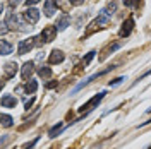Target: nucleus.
<instances>
[{"label": "nucleus", "instance_id": "1", "mask_svg": "<svg viewBox=\"0 0 151 149\" xmlns=\"http://www.w3.org/2000/svg\"><path fill=\"white\" fill-rule=\"evenodd\" d=\"M57 36V29L55 26H47V28L41 31V34L38 36L40 39V43H50V41H53Z\"/></svg>", "mask_w": 151, "mask_h": 149}, {"label": "nucleus", "instance_id": "2", "mask_svg": "<svg viewBox=\"0 0 151 149\" xmlns=\"http://www.w3.org/2000/svg\"><path fill=\"white\" fill-rule=\"evenodd\" d=\"M35 47H36V38L22 39L17 47V52H19V55H26V53H29V50H33Z\"/></svg>", "mask_w": 151, "mask_h": 149}, {"label": "nucleus", "instance_id": "3", "mask_svg": "<svg viewBox=\"0 0 151 149\" xmlns=\"http://www.w3.org/2000/svg\"><path fill=\"white\" fill-rule=\"evenodd\" d=\"M103 98H105V93H100V94H96V96H93L89 101L84 103V105L79 108V112H91L94 106H98V105H100V101H101Z\"/></svg>", "mask_w": 151, "mask_h": 149}, {"label": "nucleus", "instance_id": "4", "mask_svg": "<svg viewBox=\"0 0 151 149\" xmlns=\"http://www.w3.org/2000/svg\"><path fill=\"white\" fill-rule=\"evenodd\" d=\"M108 21H110V17H108V16H103V14H100V16L94 19L91 24H89V29H88V33H86V34L93 33V31H94L96 28H105V26L108 24Z\"/></svg>", "mask_w": 151, "mask_h": 149}, {"label": "nucleus", "instance_id": "5", "mask_svg": "<svg viewBox=\"0 0 151 149\" xmlns=\"http://www.w3.org/2000/svg\"><path fill=\"white\" fill-rule=\"evenodd\" d=\"M132 29H134V19L129 17L127 21H124L122 28H120V31H119V36H120V38H127L129 34H131Z\"/></svg>", "mask_w": 151, "mask_h": 149}, {"label": "nucleus", "instance_id": "6", "mask_svg": "<svg viewBox=\"0 0 151 149\" xmlns=\"http://www.w3.org/2000/svg\"><path fill=\"white\" fill-rule=\"evenodd\" d=\"M24 19L28 21L29 24H36L38 19H40V10H38V9H33V7L26 9V12H24Z\"/></svg>", "mask_w": 151, "mask_h": 149}, {"label": "nucleus", "instance_id": "7", "mask_svg": "<svg viewBox=\"0 0 151 149\" xmlns=\"http://www.w3.org/2000/svg\"><path fill=\"white\" fill-rule=\"evenodd\" d=\"M65 60V55L60 52V50H53L50 57H48V64H52V65H55V64H62Z\"/></svg>", "mask_w": 151, "mask_h": 149}, {"label": "nucleus", "instance_id": "8", "mask_svg": "<svg viewBox=\"0 0 151 149\" xmlns=\"http://www.w3.org/2000/svg\"><path fill=\"white\" fill-rule=\"evenodd\" d=\"M5 24H7V28H9V29H19V26H21V22H19V17L16 16V14H14V12H9V14H7Z\"/></svg>", "mask_w": 151, "mask_h": 149}, {"label": "nucleus", "instance_id": "9", "mask_svg": "<svg viewBox=\"0 0 151 149\" xmlns=\"http://www.w3.org/2000/svg\"><path fill=\"white\" fill-rule=\"evenodd\" d=\"M43 12H45L47 17H52V16L57 12V0H47V2H45V9H43Z\"/></svg>", "mask_w": 151, "mask_h": 149}, {"label": "nucleus", "instance_id": "10", "mask_svg": "<svg viewBox=\"0 0 151 149\" xmlns=\"http://www.w3.org/2000/svg\"><path fill=\"white\" fill-rule=\"evenodd\" d=\"M33 70H35V64L33 62H26L24 65H22V70H21V77L24 79V81H28L31 74H33Z\"/></svg>", "mask_w": 151, "mask_h": 149}, {"label": "nucleus", "instance_id": "11", "mask_svg": "<svg viewBox=\"0 0 151 149\" xmlns=\"http://www.w3.org/2000/svg\"><path fill=\"white\" fill-rule=\"evenodd\" d=\"M0 103H2V106H4V108H14V106L17 105V100H16L12 94H5V96H2Z\"/></svg>", "mask_w": 151, "mask_h": 149}, {"label": "nucleus", "instance_id": "12", "mask_svg": "<svg viewBox=\"0 0 151 149\" xmlns=\"http://www.w3.org/2000/svg\"><path fill=\"white\" fill-rule=\"evenodd\" d=\"M4 70H5V79H12L16 75V72H17V64L16 62H9L4 67Z\"/></svg>", "mask_w": 151, "mask_h": 149}, {"label": "nucleus", "instance_id": "13", "mask_svg": "<svg viewBox=\"0 0 151 149\" xmlns=\"http://www.w3.org/2000/svg\"><path fill=\"white\" fill-rule=\"evenodd\" d=\"M69 24H70V17L65 14V16H62V17L58 19V22H57L55 29H57V31H64V29H65Z\"/></svg>", "mask_w": 151, "mask_h": 149}, {"label": "nucleus", "instance_id": "14", "mask_svg": "<svg viewBox=\"0 0 151 149\" xmlns=\"http://www.w3.org/2000/svg\"><path fill=\"white\" fill-rule=\"evenodd\" d=\"M36 89H38V81H35V79H29L26 82V86H24V91L28 94H35Z\"/></svg>", "mask_w": 151, "mask_h": 149}, {"label": "nucleus", "instance_id": "15", "mask_svg": "<svg viewBox=\"0 0 151 149\" xmlns=\"http://www.w3.org/2000/svg\"><path fill=\"white\" fill-rule=\"evenodd\" d=\"M12 53V45L9 41H0V55H10Z\"/></svg>", "mask_w": 151, "mask_h": 149}, {"label": "nucleus", "instance_id": "16", "mask_svg": "<svg viewBox=\"0 0 151 149\" xmlns=\"http://www.w3.org/2000/svg\"><path fill=\"white\" fill-rule=\"evenodd\" d=\"M62 129H64V125H62V122H58L57 125H53V127L48 130V137H52V139H53V137H57V135L62 132Z\"/></svg>", "mask_w": 151, "mask_h": 149}, {"label": "nucleus", "instance_id": "17", "mask_svg": "<svg viewBox=\"0 0 151 149\" xmlns=\"http://www.w3.org/2000/svg\"><path fill=\"white\" fill-rule=\"evenodd\" d=\"M0 123H2V127L9 129V127H12L14 120H12V117H10V115H2V113H0Z\"/></svg>", "mask_w": 151, "mask_h": 149}, {"label": "nucleus", "instance_id": "18", "mask_svg": "<svg viewBox=\"0 0 151 149\" xmlns=\"http://www.w3.org/2000/svg\"><path fill=\"white\" fill-rule=\"evenodd\" d=\"M38 74H40V77H43V79H48V77L52 75V69H48V67H40V69H38Z\"/></svg>", "mask_w": 151, "mask_h": 149}, {"label": "nucleus", "instance_id": "19", "mask_svg": "<svg viewBox=\"0 0 151 149\" xmlns=\"http://www.w3.org/2000/svg\"><path fill=\"white\" fill-rule=\"evenodd\" d=\"M119 48H120V43H115V45H112V47H108L106 50H105V53L101 55V60H105V58H106V57L110 55L112 52H115V50H119Z\"/></svg>", "mask_w": 151, "mask_h": 149}, {"label": "nucleus", "instance_id": "20", "mask_svg": "<svg viewBox=\"0 0 151 149\" xmlns=\"http://www.w3.org/2000/svg\"><path fill=\"white\" fill-rule=\"evenodd\" d=\"M94 53H96V52H89V53H88V55L84 57V58H83V65H89V62H91V60H93L94 58Z\"/></svg>", "mask_w": 151, "mask_h": 149}, {"label": "nucleus", "instance_id": "21", "mask_svg": "<svg viewBox=\"0 0 151 149\" xmlns=\"http://www.w3.org/2000/svg\"><path fill=\"white\" fill-rule=\"evenodd\" d=\"M124 81H125V77H117V79H113V81H110V87H115V86L122 84Z\"/></svg>", "mask_w": 151, "mask_h": 149}, {"label": "nucleus", "instance_id": "22", "mask_svg": "<svg viewBox=\"0 0 151 149\" xmlns=\"http://www.w3.org/2000/svg\"><path fill=\"white\" fill-rule=\"evenodd\" d=\"M7 33H9L7 24H5V22H0V34H7Z\"/></svg>", "mask_w": 151, "mask_h": 149}, {"label": "nucleus", "instance_id": "23", "mask_svg": "<svg viewBox=\"0 0 151 149\" xmlns=\"http://www.w3.org/2000/svg\"><path fill=\"white\" fill-rule=\"evenodd\" d=\"M38 140H40V137H36V139L33 140V142H29V144H26V146H24V149H33L35 146H36V142H38Z\"/></svg>", "mask_w": 151, "mask_h": 149}, {"label": "nucleus", "instance_id": "24", "mask_svg": "<svg viewBox=\"0 0 151 149\" xmlns=\"http://www.w3.org/2000/svg\"><path fill=\"white\" fill-rule=\"evenodd\" d=\"M69 2H70L72 5H83V4H84V0H69Z\"/></svg>", "mask_w": 151, "mask_h": 149}, {"label": "nucleus", "instance_id": "25", "mask_svg": "<svg viewBox=\"0 0 151 149\" xmlns=\"http://www.w3.org/2000/svg\"><path fill=\"white\" fill-rule=\"evenodd\" d=\"M33 103H35V98H31L29 101H26V110H29V108L33 106Z\"/></svg>", "mask_w": 151, "mask_h": 149}, {"label": "nucleus", "instance_id": "26", "mask_svg": "<svg viewBox=\"0 0 151 149\" xmlns=\"http://www.w3.org/2000/svg\"><path fill=\"white\" fill-rule=\"evenodd\" d=\"M52 87H57V81H52L47 84V89H52Z\"/></svg>", "mask_w": 151, "mask_h": 149}, {"label": "nucleus", "instance_id": "27", "mask_svg": "<svg viewBox=\"0 0 151 149\" xmlns=\"http://www.w3.org/2000/svg\"><path fill=\"white\" fill-rule=\"evenodd\" d=\"M124 4H125L127 7H132V5H134V0H124Z\"/></svg>", "mask_w": 151, "mask_h": 149}, {"label": "nucleus", "instance_id": "28", "mask_svg": "<svg viewBox=\"0 0 151 149\" xmlns=\"http://www.w3.org/2000/svg\"><path fill=\"white\" fill-rule=\"evenodd\" d=\"M38 2H40V0H26L28 5H35V4H38Z\"/></svg>", "mask_w": 151, "mask_h": 149}, {"label": "nucleus", "instance_id": "29", "mask_svg": "<svg viewBox=\"0 0 151 149\" xmlns=\"http://www.w3.org/2000/svg\"><path fill=\"white\" fill-rule=\"evenodd\" d=\"M4 84H5V82H4V81H0V89H2V87H4Z\"/></svg>", "mask_w": 151, "mask_h": 149}, {"label": "nucleus", "instance_id": "30", "mask_svg": "<svg viewBox=\"0 0 151 149\" xmlns=\"http://www.w3.org/2000/svg\"><path fill=\"white\" fill-rule=\"evenodd\" d=\"M2 10H4V7H2V5H0V14H2Z\"/></svg>", "mask_w": 151, "mask_h": 149}]
</instances>
